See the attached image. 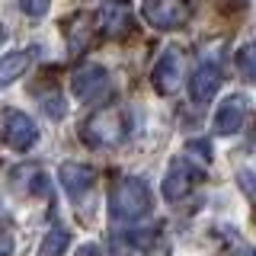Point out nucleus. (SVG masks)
I'll use <instances>...</instances> for the list:
<instances>
[{
    "label": "nucleus",
    "instance_id": "17",
    "mask_svg": "<svg viewBox=\"0 0 256 256\" xmlns=\"http://www.w3.org/2000/svg\"><path fill=\"white\" fill-rule=\"evenodd\" d=\"M48 6H52V0H20V10L26 16H45Z\"/></svg>",
    "mask_w": 256,
    "mask_h": 256
},
{
    "label": "nucleus",
    "instance_id": "13",
    "mask_svg": "<svg viewBox=\"0 0 256 256\" xmlns=\"http://www.w3.org/2000/svg\"><path fill=\"white\" fill-rule=\"evenodd\" d=\"M29 64H32V52H10V54H4L0 58V86H10L16 84L22 74L29 70Z\"/></svg>",
    "mask_w": 256,
    "mask_h": 256
},
{
    "label": "nucleus",
    "instance_id": "9",
    "mask_svg": "<svg viewBox=\"0 0 256 256\" xmlns=\"http://www.w3.org/2000/svg\"><path fill=\"white\" fill-rule=\"evenodd\" d=\"M180 80H182V58L176 48H166L157 58L154 70H150V84H154V90L160 96H170L180 90Z\"/></svg>",
    "mask_w": 256,
    "mask_h": 256
},
{
    "label": "nucleus",
    "instance_id": "16",
    "mask_svg": "<svg viewBox=\"0 0 256 256\" xmlns=\"http://www.w3.org/2000/svg\"><path fill=\"white\" fill-rule=\"evenodd\" d=\"M192 164H198L205 170L208 164H212V144H208L205 138H196V141H186V150H182Z\"/></svg>",
    "mask_w": 256,
    "mask_h": 256
},
{
    "label": "nucleus",
    "instance_id": "20",
    "mask_svg": "<svg viewBox=\"0 0 256 256\" xmlns=\"http://www.w3.org/2000/svg\"><path fill=\"white\" fill-rule=\"evenodd\" d=\"M10 253H13V237L0 234V256H10Z\"/></svg>",
    "mask_w": 256,
    "mask_h": 256
},
{
    "label": "nucleus",
    "instance_id": "19",
    "mask_svg": "<svg viewBox=\"0 0 256 256\" xmlns=\"http://www.w3.org/2000/svg\"><path fill=\"white\" fill-rule=\"evenodd\" d=\"M74 256H102V250H100L96 244H84V246H77Z\"/></svg>",
    "mask_w": 256,
    "mask_h": 256
},
{
    "label": "nucleus",
    "instance_id": "5",
    "mask_svg": "<svg viewBox=\"0 0 256 256\" xmlns=\"http://www.w3.org/2000/svg\"><path fill=\"white\" fill-rule=\"evenodd\" d=\"M202 173H205L202 166L192 164V160L182 154L180 160H173L170 170H166V176H164V196L170 198V202H180V198H186L189 189L198 182V176H202Z\"/></svg>",
    "mask_w": 256,
    "mask_h": 256
},
{
    "label": "nucleus",
    "instance_id": "6",
    "mask_svg": "<svg viewBox=\"0 0 256 256\" xmlns=\"http://www.w3.org/2000/svg\"><path fill=\"white\" fill-rule=\"evenodd\" d=\"M109 90V70L102 64H84L70 74V93L80 102H93Z\"/></svg>",
    "mask_w": 256,
    "mask_h": 256
},
{
    "label": "nucleus",
    "instance_id": "7",
    "mask_svg": "<svg viewBox=\"0 0 256 256\" xmlns=\"http://www.w3.org/2000/svg\"><path fill=\"white\" fill-rule=\"evenodd\" d=\"M4 141H6V148H13V150H20V154H22V150L36 148V141H38V125L32 122L26 112L6 109V112H4Z\"/></svg>",
    "mask_w": 256,
    "mask_h": 256
},
{
    "label": "nucleus",
    "instance_id": "10",
    "mask_svg": "<svg viewBox=\"0 0 256 256\" xmlns=\"http://www.w3.org/2000/svg\"><path fill=\"white\" fill-rule=\"evenodd\" d=\"M221 86V68L218 61H202L189 77V93L196 102H208Z\"/></svg>",
    "mask_w": 256,
    "mask_h": 256
},
{
    "label": "nucleus",
    "instance_id": "21",
    "mask_svg": "<svg viewBox=\"0 0 256 256\" xmlns=\"http://www.w3.org/2000/svg\"><path fill=\"white\" fill-rule=\"evenodd\" d=\"M4 42H6V26L0 22V45H4Z\"/></svg>",
    "mask_w": 256,
    "mask_h": 256
},
{
    "label": "nucleus",
    "instance_id": "14",
    "mask_svg": "<svg viewBox=\"0 0 256 256\" xmlns=\"http://www.w3.org/2000/svg\"><path fill=\"white\" fill-rule=\"evenodd\" d=\"M70 246V234L64 228H52L42 237V246H38V256H64V250Z\"/></svg>",
    "mask_w": 256,
    "mask_h": 256
},
{
    "label": "nucleus",
    "instance_id": "4",
    "mask_svg": "<svg viewBox=\"0 0 256 256\" xmlns=\"http://www.w3.org/2000/svg\"><path fill=\"white\" fill-rule=\"evenodd\" d=\"M141 16L160 32L180 29L189 20V4L186 0H144L141 4Z\"/></svg>",
    "mask_w": 256,
    "mask_h": 256
},
{
    "label": "nucleus",
    "instance_id": "22",
    "mask_svg": "<svg viewBox=\"0 0 256 256\" xmlns=\"http://www.w3.org/2000/svg\"><path fill=\"white\" fill-rule=\"evenodd\" d=\"M0 214H4V205H0Z\"/></svg>",
    "mask_w": 256,
    "mask_h": 256
},
{
    "label": "nucleus",
    "instance_id": "15",
    "mask_svg": "<svg viewBox=\"0 0 256 256\" xmlns=\"http://www.w3.org/2000/svg\"><path fill=\"white\" fill-rule=\"evenodd\" d=\"M234 64H237V74L244 80H256V42L240 45L234 54Z\"/></svg>",
    "mask_w": 256,
    "mask_h": 256
},
{
    "label": "nucleus",
    "instance_id": "11",
    "mask_svg": "<svg viewBox=\"0 0 256 256\" xmlns=\"http://www.w3.org/2000/svg\"><path fill=\"white\" fill-rule=\"evenodd\" d=\"M244 118H246V96L234 93L218 106V112H214V132L218 134H234V132H240Z\"/></svg>",
    "mask_w": 256,
    "mask_h": 256
},
{
    "label": "nucleus",
    "instance_id": "2",
    "mask_svg": "<svg viewBox=\"0 0 256 256\" xmlns=\"http://www.w3.org/2000/svg\"><path fill=\"white\" fill-rule=\"evenodd\" d=\"M150 212V189L141 176H122L109 192V214L116 221H138Z\"/></svg>",
    "mask_w": 256,
    "mask_h": 256
},
{
    "label": "nucleus",
    "instance_id": "18",
    "mask_svg": "<svg viewBox=\"0 0 256 256\" xmlns=\"http://www.w3.org/2000/svg\"><path fill=\"white\" fill-rule=\"evenodd\" d=\"M42 109L48 112L52 118H64V106H61V96H45Z\"/></svg>",
    "mask_w": 256,
    "mask_h": 256
},
{
    "label": "nucleus",
    "instance_id": "12",
    "mask_svg": "<svg viewBox=\"0 0 256 256\" xmlns=\"http://www.w3.org/2000/svg\"><path fill=\"white\" fill-rule=\"evenodd\" d=\"M150 244H154V228L125 230V234L112 237V253L116 256H141L150 250Z\"/></svg>",
    "mask_w": 256,
    "mask_h": 256
},
{
    "label": "nucleus",
    "instance_id": "3",
    "mask_svg": "<svg viewBox=\"0 0 256 256\" xmlns=\"http://www.w3.org/2000/svg\"><path fill=\"white\" fill-rule=\"evenodd\" d=\"M134 26V10L132 0H106L96 10V32L102 38H122Z\"/></svg>",
    "mask_w": 256,
    "mask_h": 256
},
{
    "label": "nucleus",
    "instance_id": "1",
    "mask_svg": "<svg viewBox=\"0 0 256 256\" xmlns=\"http://www.w3.org/2000/svg\"><path fill=\"white\" fill-rule=\"evenodd\" d=\"M80 138L90 148H118L128 138V116L122 106H106L96 109L80 128Z\"/></svg>",
    "mask_w": 256,
    "mask_h": 256
},
{
    "label": "nucleus",
    "instance_id": "8",
    "mask_svg": "<svg viewBox=\"0 0 256 256\" xmlns=\"http://www.w3.org/2000/svg\"><path fill=\"white\" fill-rule=\"evenodd\" d=\"M58 182H61V189L68 192V198L80 202V198L96 186V170L90 164H80V160H64L58 166Z\"/></svg>",
    "mask_w": 256,
    "mask_h": 256
}]
</instances>
